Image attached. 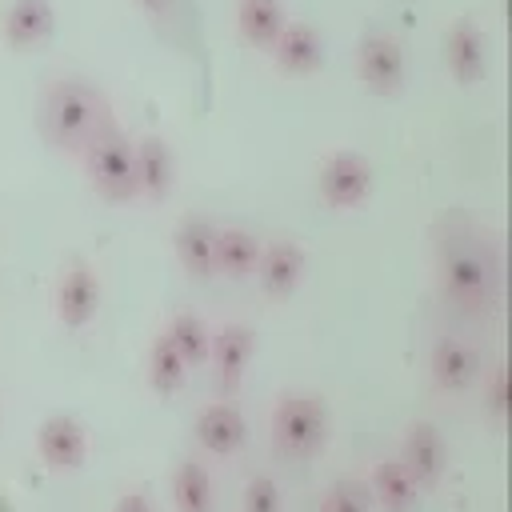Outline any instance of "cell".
Returning a JSON list of instances; mask_svg holds the SVG:
<instances>
[{"instance_id":"1","label":"cell","mask_w":512,"mask_h":512,"mask_svg":"<svg viewBox=\"0 0 512 512\" xmlns=\"http://www.w3.org/2000/svg\"><path fill=\"white\" fill-rule=\"evenodd\" d=\"M112 120L116 116L108 108V96L80 76H60L40 92V128L60 152L80 156Z\"/></svg>"},{"instance_id":"2","label":"cell","mask_w":512,"mask_h":512,"mask_svg":"<svg viewBox=\"0 0 512 512\" xmlns=\"http://www.w3.org/2000/svg\"><path fill=\"white\" fill-rule=\"evenodd\" d=\"M436 280L440 292L460 308V312H476L488 316L500 300V268L496 256L468 236H456L448 244H440L436 252Z\"/></svg>"},{"instance_id":"3","label":"cell","mask_w":512,"mask_h":512,"mask_svg":"<svg viewBox=\"0 0 512 512\" xmlns=\"http://www.w3.org/2000/svg\"><path fill=\"white\" fill-rule=\"evenodd\" d=\"M80 168L96 188V196L112 204L136 200V140L116 120L80 152Z\"/></svg>"},{"instance_id":"4","label":"cell","mask_w":512,"mask_h":512,"mask_svg":"<svg viewBox=\"0 0 512 512\" xmlns=\"http://www.w3.org/2000/svg\"><path fill=\"white\" fill-rule=\"evenodd\" d=\"M272 448L284 460H312L328 444V408L324 400L308 392H288L276 400L272 420H268Z\"/></svg>"},{"instance_id":"5","label":"cell","mask_w":512,"mask_h":512,"mask_svg":"<svg viewBox=\"0 0 512 512\" xmlns=\"http://www.w3.org/2000/svg\"><path fill=\"white\" fill-rule=\"evenodd\" d=\"M316 188H320V200L336 212H348V208H360L372 192V164L364 152L356 148H336L324 156L320 164V176H316Z\"/></svg>"},{"instance_id":"6","label":"cell","mask_w":512,"mask_h":512,"mask_svg":"<svg viewBox=\"0 0 512 512\" xmlns=\"http://www.w3.org/2000/svg\"><path fill=\"white\" fill-rule=\"evenodd\" d=\"M356 72L376 96H396L404 88V48L388 28H368L356 48Z\"/></svg>"},{"instance_id":"7","label":"cell","mask_w":512,"mask_h":512,"mask_svg":"<svg viewBox=\"0 0 512 512\" xmlns=\"http://www.w3.org/2000/svg\"><path fill=\"white\" fill-rule=\"evenodd\" d=\"M444 68L460 88H472L488 76V40H484L480 20L456 16L444 28Z\"/></svg>"},{"instance_id":"8","label":"cell","mask_w":512,"mask_h":512,"mask_svg":"<svg viewBox=\"0 0 512 512\" xmlns=\"http://www.w3.org/2000/svg\"><path fill=\"white\" fill-rule=\"evenodd\" d=\"M56 320L68 328V332H80L96 320L100 312V276L88 260H72L60 280H56Z\"/></svg>"},{"instance_id":"9","label":"cell","mask_w":512,"mask_h":512,"mask_svg":"<svg viewBox=\"0 0 512 512\" xmlns=\"http://www.w3.org/2000/svg\"><path fill=\"white\" fill-rule=\"evenodd\" d=\"M484 372V360H480V348L460 340V336H440L428 352V376L440 392L448 396H460L468 392Z\"/></svg>"},{"instance_id":"10","label":"cell","mask_w":512,"mask_h":512,"mask_svg":"<svg viewBox=\"0 0 512 512\" xmlns=\"http://www.w3.org/2000/svg\"><path fill=\"white\" fill-rule=\"evenodd\" d=\"M396 460L408 468V476H412V480L420 484V492H424V488L440 484V476H444V468H448V444H444V436H440L436 424L416 420V424L404 428V440H400V456H396Z\"/></svg>"},{"instance_id":"11","label":"cell","mask_w":512,"mask_h":512,"mask_svg":"<svg viewBox=\"0 0 512 512\" xmlns=\"http://www.w3.org/2000/svg\"><path fill=\"white\" fill-rule=\"evenodd\" d=\"M256 352V332L248 324H220L212 328L208 340V364H212V380L220 392H236L244 368L252 364Z\"/></svg>"},{"instance_id":"12","label":"cell","mask_w":512,"mask_h":512,"mask_svg":"<svg viewBox=\"0 0 512 512\" xmlns=\"http://www.w3.org/2000/svg\"><path fill=\"white\" fill-rule=\"evenodd\" d=\"M36 452H40V460L48 468L72 472V468H80L88 460V432H84V424L76 416H64V412L44 416L40 428H36Z\"/></svg>"},{"instance_id":"13","label":"cell","mask_w":512,"mask_h":512,"mask_svg":"<svg viewBox=\"0 0 512 512\" xmlns=\"http://www.w3.org/2000/svg\"><path fill=\"white\" fill-rule=\"evenodd\" d=\"M268 52L280 76H312L324 64V40L308 20H288Z\"/></svg>"},{"instance_id":"14","label":"cell","mask_w":512,"mask_h":512,"mask_svg":"<svg viewBox=\"0 0 512 512\" xmlns=\"http://www.w3.org/2000/svg\"><path fill=\"white\" fill-rule=\"evenodd\" d=\"M304 264H308V256H304V248L296 240H264L260 264H256L264 296H272V300L292 296L300 288V280H304Z\"/></svg>"},{"instance_id":"15","label":"cell","mask_w":512,"mask_h":512,"mask_svg":"<svg viewBox=\"0 0 512 512\" xmlns=\"http://www.w3.org/2000/svg\"><path fill=\"white\" fill-rule=\"evenodd\" d=\"M244 436H248V424H244V412L232 400H208L196 412V440H200L204 452L236 456L244 448Z\"/></svg>"},{"instance_id":"16","label":"cell","mask_w":512,"mask_h":512,"mask_svg":"<svg viewBox=\"0 0 512 512\" xmlns=\"http://www.w3.org/2000/svg\"><path fill=\"white\" fill-rule=\"evenodd\" d=\"M52 28H56L52 0H12L0 20V40L12 52H32L52 36Z\"/></svg>"},{"instance_id":"17","label":"cell","mask_w":512,"mask_h":512,"mask_svg":"<svg viewBox=\"0 0 512 512\" xmlns=\"http://www.w3.org/2000/svg\"><path fill=\"white\" fill-rule=\"evenodd\" d=\"M172 252L188 276L212 280L216 276V224L208 216H184L172 228Z\"/></svg>"},{"instance_id":"18","label":"cell","mask_w":512,"mask_h":512,"mask_svg":"<svg viewBox=\"0 0 512 512\" xmlns=\"http://www.w3.org/2000/svg\"><path fill=\"white\" fill-rule=\"evenodd\" d=\"M176 180V160L164 136H140L136 140V196L144 200H164Z\"/></svg>"},{"instance_id":"19","label":"cell","mask_w":512,"mask_h":512,"mask_svg":"<svg viewBox=\"0 0 512 512\" xmlns=\"http://www.w3.org/2000/svg\"><path fill=\"white\" fill-rule=\"evenodd\" d=\"M288 24V12L280 0H236V32L248 48L268 52Z\"/></svg>"},{"instance_id":"20","label":"cell","mask_w":512,"mask_h":512,"mask_svg":"<svg viewBox=\"0 0 512 512\" xmlns=\"http://www.w3.org/2000/svg\"><path fill=\"white\" fill-rule=\"evenodd\" d=\"M260 248L264 240L252 236L248 228H216V276H228V280H248L256 276V264H260Z\"/></svg>"},{"instance_id":"21","label":"cell","mask_w":512,"mask_h":512,"mask_svg":"<svg viewBox=\"0 0 512 512\" xmlns=\"http://www.w3.org/2000/svg\"><path fill=\"white\" fill-rule=\"evenodd\" d=\"M368 488L384 512H412L420 500V484L408 476V468L400 460H376L368 472Z\"/></svg>"},{"instance_id":"22","label":"cell","mask_w":512,"mask_h":512,"mask_svg":"<svg viewBox=\"0 0 512 512\" xmlns=\"http://www.w3.org/2000/svg\"><path fill=\"white\" fill-rule=\"evenodd\" d=\"M164 340L180 352V360H184L188 368L208 364V340H212V328L204 324L200 312H172L168 324H164Z\"/></svg>"},{"instance_id":"23","label":"cell","mask_w":512,"mask_h":512,"mask_svg":"<svg viewBox=\"0 0 512 512\" xmlns=\"http://www.w3.org/2000/svg\"><path fill=\"white\" fill-rule=\"evenodd\" d=\"M172 508L176 512H212V476L200 460H180L172 472Z\"/></svg>"},{"instance_id":"24","label":"cell","mask_w":512,"mask_h":512,"mask_svg":"<svg viewBox=\"0 0 512 512\" xmlns=\"http://www.w3.org/2000/svg\"><path fill=\"white\" fill-rule=\"evenodd\" d=\"M184 380H188V364L180 360V352L160 332L148 348V384H152L156 396H176L184 388Z\"/></svg>"},{"instance_id":"25","label":"cell","mask_w":512,"mask_h":512,"mask_svg":"<svg viewBox=\"0 0 512 512\" xmlns=\"http://www.w3.org/2000/svg\"><path fill=\"white\" fill-rule=\"evenodd\" d=\"M480 400H484L492 428H504V416H508V368H504V360H496L488 372H480Z\"/></svg>"},{"instance_id":"26","label":"cell","mask_w":512,"mask_h":512,"mask_svg":"<svg viewBox=\"0 0 512 512\" xmlns=\"http://www.w3.org/2000/svg\"><path fill=\"white\" fill-rule=\"evenodd\" d=\"M240 512H284V496H280V484L272 476H252L240 492Z\"/></svg>"},{"instance_id":"27","label":"cell","mask_w":512,"mask_h":512,"mask_svg":"<svg viewBox=\"0 0 512 512\" xmlns=\"http://www.w3.org/2000/svg\"><path fill=\"white\" fill-rule=\"evenodd\" d=\"M320 512H372V500H368V492H364L360 484H352V480H336V484L324 492Z\"/></svg>"},{"instance_id":"28","label":"cell","mask_w":512,"mask_h":512,"mask_svg":"<svg viewBox=\"0 0 512 512\" xmlns=\"http://www.w3.org/2000/svg\"><path fill=\"white\" fill-rule=\"evenodd\" d=\"M136 4L144 8V16H148L156 28H168V24H176L184 0H136Z\"/></svg>"},{"instance_id":"29","label":"cell","mask_w":512,"mask_h":512,"mask_svg":"<svg viewBox=\"0 0 512 512\" xmlns=\"http://www.w3.org/2000/svg\"><path fill=\"white\" fill-rule=\"evenodd\" d=\"M112 512H156V504H152V496L144 488H128V492L116 496V508Z\"/></svg>"}]
</instances>
